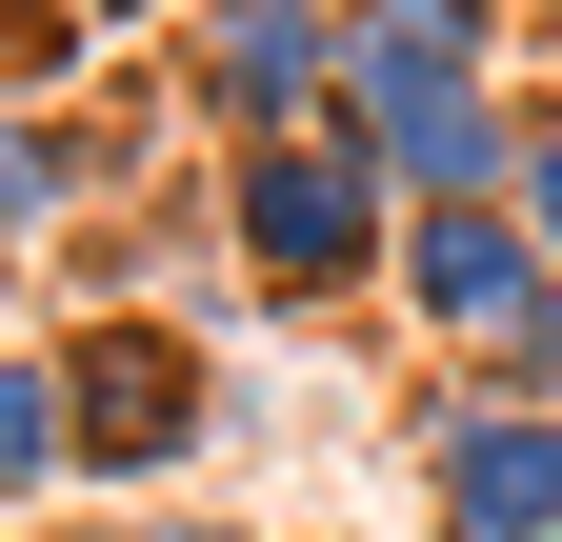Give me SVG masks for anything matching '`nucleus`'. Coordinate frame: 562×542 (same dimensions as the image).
Instances as JSON below:
<instances>
[{
	"label": "nucleus",
	"mask_w": 562,
	"mask_h": 542,
	"mask_svg": "<svg viewBox=\"0 0 562 542\" xmlns=\"http://www.w3.org/2000/svg\"><path fill=\"white\" fill-rule=\"evenodd\" d=\"M60 382H81V483H101V503H161L181 462L241 422V362H222L201 302H81Z\"/></svg>",
	"instance_id": "f03ea898"
},
{
	"label": "nucleus",
	"mask_w": 562,
	"mask_h": 542,
	"mask_svg": "<svg viewBox=\"0 0 562 542\" xmlns=\"http://www.w3.org/2000/svg\"><path fill=\"white\" fill-rule=\"evenodd\" d=\"M402 483H422V542H562V402L442 362L402 402Z\"/></svg>",
	"instance_id": "20e7f679"
},
{
	"label": "nucleus",
	"mask_w": 562,
	"mask_h": 542,
	"mask_svg": "<svg viewBox=\"0 0 562 542\" xmlns=\"http://www.w3.org/2000/svg\"><path fill=\"white\" fill-rule=\"evenodd\" d=\"M81 503V382H60V342H0V522Z\"/></svg>",
	"instance_id": "6e6552de"
},
{
	"label": "nucleus",
	"mask_w": 562,
	"mask_h": 542,
	"mask_svg": "<svg viewBox=\"0 0 562 542\" xmlns=\"http://www.w3.org/2000/svg\"><path fill=\"white\" fill-rule=\"evenodd\" d=\"M60 542H281V522H222V503H81Z\"/></svg>",
	"instance_id": "9d476101"
},
{
	"label": "nucleus",
	"mask_w": 562,
	"mask_h": 542,
	"mask_svg": "<svg viewBox=\"0 0 562 542\" xmlns=\"http://www.w3.org/2000/svg\"><path fill=\"white\" fill-rule=\"evenodd\" d=\"M161 101L222 142H281V121H341V0H181L161 41Z\"/></svg>",
	"instance_id": "423d86ee"
},
{
	"label": "nucleus",
	"mask_w": 562,
	"mask_h": 542,
	"mask_svg": "<svg viewBox=\"0 0 562 542\" xmlns=\"http://www.w3.org/2000/svg\"><path fill=\"white\" fill-rule=\"evenodd\" d=\"M341 121H362V161L422 222V201H522V121L542 101H503V60H382V41H341Z\"/></svg>",
	"instance_id": "39448f33"
},
{
	"label": "nucleus",
	"mask_w": 562,
	"mask_h": 542,
	"mask_svg": "<svg viewBox=\"0 0 562 542\" xmlns=\"http://www.w3.org/2000/svg\"><path fill=\"white\" fill-rule=\"evenodd\" d=\"M402 321H422L462 382L562 402V261H542L522 201H422V222H402Z\"/></svg>",
	"instance_id": "7ed1b4c3"
},
{
	"label": "nucleus",
	"mask_w": 562,
	"mask_h": 542,
	"mask_svg": "<svg viewBox=\"0 0 562 542\" xmlns=\"http://www.w3.org/2000/svg\"><path fill=\"white\" fill-rule=\"evenodd\" d=\"M341 41H382V60H503V0H341Z\"/></svg>",
	"instance_id": "1a4fd4ad"
},
{
	"label": "nucleus",
	"mask_w": 562,
	"mask_h": 542,
	"mask_svg": "<svg viewBox=\"0 0 562 542\" xmlns=\"http://www.w3.org/2000/svg\"><path fill=\"white\" fill-rule=\"evenodd\" d=\"M0 342H21V321H0Z\"/></svg>",
	"instance_id": "f8f14e48"
},
{
	"label": "nucleus",
	"mask_w": 562,
	"mask_h": 542,
	"mask_svg": "<svg viewBox=\"0 0 562 542\" xmlns=\"http://www.w3.org/2000/svg\"><path fill=\"white\" fill-rule=\"evenodd\" d=\"M121 201V121H81V101H0V282H21L41 241H81Z\"/></svg>",
	"instance_id": "0eeeda50"
},
{
	"label": "nucleus",
	"mask_w": 562,
	"mask_h": 542,
	"mask_svg": "<svg viewBox=\"0 0 562 542\" xmlns=\"http://www.w3.org/2000/svg\"><path fill=\"white\" fill-rule=\"evenodd\" d=\"M201 261L261 302V321H341L402 282V181L362 161V121H281V142L201 161Z\"/></svg>",
	"instance_id": "f257e3e1"
},
{
	"label": "nucleus",
	"mask_w": 562,
	"mask_h": 542,
	"mask_svg": "<svg viewBox=\"0 0 562 542\" xmlns=\"http://www.w3.org/2000/svg\"><path fill=\"white\" fill-rule=\"evenodd\" d=\"M522 222H542V261H562V101L522 121Z\"/></svg>",
	"instance_id": "9b49d317"
}]
</instances>
